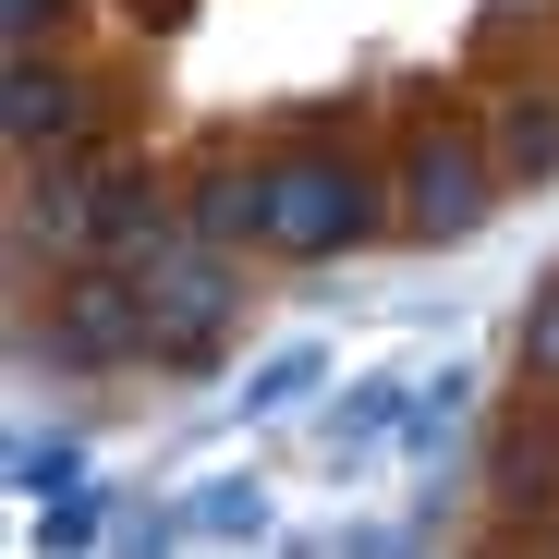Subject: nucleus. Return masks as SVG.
<instances>
[{
  "label": "nucleus",
  "instance_id": "nucleus-3",
  "mask_svg": "<svg viewBox=\"0 0 559 559\" xmlns=\"http://www.w3.org/2000/svg\"><path fill=\"white\" fill-rule=\"evenodd\" d=\"M146 280V329H158V365H182V378H207V365L243 341V280H231V243H207V231H182L158 267H134Z\"/></svg>",
  "mask_w": 559,
  "mask_h": 559
},
{
  "label": "nucleus",
  "instance_id": "nucleus-2",
  "mask_svg": "<svg viewBox=\"0 0 559 559\" xmlns=\"http://www.w3.org/2000/svg\"><path fill=\"white\" fill-rule=\"evenodd\" d=\"M37 365H158V329H146V280L122 255H61L49 293H37Z\"/></svg>",
  "mask_w": 559,
  "mask_h": 559
},
{
  "label": "nucleus",
  "instance_id": "nucleus-10",
  "mask_svg": "<svg viewBox=\"0 0 559 559\" xmlns=\"http://www.w3.org/2000/svg\"><path fill=\"white\" fill-rule=\"evenodd\" d=\"M182 219H195L207 243L255 255V219H267V158H207L195 182H182Z\"/></svg>",
  "mask_w": 559,
  "mask_h": 559
},
{
  "label": "nucleus",
  "instance_id": "nucleus-14",
  "mask_svg": "<svg viewBox=\"0 0 559 559\" xmlns=\"http://www.w3.org/2000/svg\"><path fill=\"white\" fill-rule=\"evenodd\" d=\"M462 402H475V378H462V365H438V378H414V438H402V450H450Z\"/></svg>",
  "mask_w": 559,
  "mask_h": 559
},
{
  "label": "nucleus",
  "instance_id": "nucleus-7",
  "mask_svg": "<svg viewBox=\"0 0 559 559\" xmlns=\"http://www.w3.org/2000/svg\"><path fill=\"white\" fill-rule=\"evenodd\" d=\"M267 535H280L267 475H195V487L158 511V547H267Z\"/></svg>",
  "mask_w": 559,
  "mask_h": 559
},
{
  "label": "nucleus",
  "instance_id": "nucleus-5",
  "mask_svg": "<svg viewBox=\"0 0 559 559\" xmlns=\"http://www.w3.org/2000/svg\"><path fill=\"white\" fill-rule=\"evenodd\" d=\"M0 134H13V158H73L98 134V98H85L49 49H13V73H0Z\"/></svg>",
  "mask_w": 559,
  "mask_h": 559
},
{
  "label": "nucleus",
  "instance_id": "nucleus-11",
  "mask_svg": "<svg viewBox=\"0 0 559 559\" xmlns=\"http://www.w3.org/2000/svg\"><path fill=\"white\" fill-rule=\"evenodd\" d=\"M487 146H499L511 182H559V98L547 85H511V98L487 110Z\"/></svg>",
  "mask_w": 559,
  "mask_h": 559
},
{
  "label": "nucleus",
  "instance_id": "nucleus-8",
  "mask_svg": "<svg viewBox=\"0 0 559 559\" xmlns=\"http://www.w3.org/2000/svg\"><path fill=\"white\" fill-rule=\"evenodd\" d=\"M487 499H499L511 523L559 535V426H547V414H499V438H487Z\"/></svg>",
  "mask_w": 559,
  "mask_h": 559
},
{
  "label": "nucleus",
  "instance_id": "nucleus-6",
  "mask_svg": "<svg viewBox=\"0 0 559 559\" xmlns=\"http://www.w3.org/2000/svg\"><path fill=\"white\" fill-rule=\"evenodd\" d=\"M390 438H414V365H378L317 414V475H365Z\"/></svg>",
  "mask_w": 559,
  "mask_h": 559
},
{
  "label": "nucleus",
  "instance_id": "nucleus-1",
  "mask_svg": "<svg viewBox=\"0 0 559 559\" xmlns=\"http://www.w3.org/2000/svg\"><path fill=\"white\" fill-rule=\"evenodd\" d=\"M378 219H402V195L365 158L341 146H305V158H267V219H255V255L280 267H329L353 243H378Z\"/></svg>",
  "mask_w": 559,
  "mask_h": 559
},
{
  "label": "nucleus",
  "instance_id": "nucleus-12",
  "mask_svg": "<svg viewBox=\"0 0 559 559\" xmlns=\"http://www.w3.org/2000/svg\"><path fill=\"white\" fill-rule=\"evenodd\" d=\"M13 499H61V487H85V426H13Z\"/></svg>",
  "mask_w": 559,
  "mask_h": 559
},
{
  "label": "nucleus",
  "instance_id": "nucleus-9",
  "mask_svg": "<svg viewBox=\"0 0 559 559\" xmlns=\"http://www.w3.org/2000/svg\"><path fill=\"white\" fill-rule=\"evenodd\" d=\"M329 390H341V341L293 329V341H267L243 378H231V414H243V426H267V414H305V402H329Z\"/></svg>",
  "mask_w": 559,
  "mask_h": 559
},
{
  "label": "nucleus",
  "instance_id": "nucleus-13",
  "mask_svg": "<svg viewBox=\"0 0 559 559\" xmlns=\"http://www.w3.org/2000/svg\"><path fill=\"white\" fill-rule=\"evenodd\" d=\"M511 378H523V402H559V280L511 317Z\"/></svg>",
  "mask_w": 559,
  "mask_h": 559
},
{
  "label": "nucleus",
  "instance_id": "nucleus-4",
  "mask_svg": "<svg viewBox=\"0 0 559 559\" xmlns=\"http://www.w3.org/2000/svg\"><path fill=\"white\" fill-rule=\"evenodd\" d=\"M499 146L487 134H462V122H426L414 146H402V243H475L487 231V207H499Z\"/></svg>",
  "mask_w": 559,
  "mask_h": 559
},
{
  "label": "nucleus",
  "instance_id": "nucleus-15",
  "mask_svg": "<svg viewBox=\"0 0 559 559\" xmlns=\"http://www.w3.org/2000/svg\"><path fill=\"white\" fill-rule=\"evenodd\" d=\"M73 25V0H0V49H49Z\"/></svg>",
  "mask_w": 559,
  "mask_h": 559
}]
</instances>
